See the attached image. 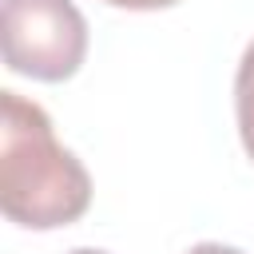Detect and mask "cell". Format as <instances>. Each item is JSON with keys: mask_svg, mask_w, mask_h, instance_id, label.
I'll return each instance as SVG.
<instances>
[{"mask_svg": "<svg viewBox=\"0 0 254 254\" xmlns=\"http://www.w3.org/2000/svg\"><path fill=\"white\" fill-rule=\"evenodd\" d=\"M187 254H242L238 246H222V242H198V246H190Z\"/></svg>", "mask_w": 254, "mask_h": 254, "instance_id": "5b68a950", "label": "cell"}, {"mask_svg": "<svg viewBox=\"0 0 254 254\" xmlns=\"http://www.w3.org/2000/svg\"><path fill=\"white\" fill-rule=\"evenodd\" d=\"M67 254H107V250H95V246H75V250H67Z\"/></svg>", "mask_w": 254, "mask_h": 254, "instance_id": "8992f818", "label": "cell"}, {"mask_svg": "<svg viewBox=\"0 0 254 254\" xmlns=\"http://www.w3.org/2000/svg\"><path fill=\"white\" fill-rule=\"evenodd\" d=\"M234 119H238V139L246 155L254 159V40L242 52L238 71H234Z\"/></svg>", "mask_w": 254, "mask_h": 254, "instance_id": "3957f363", "label": "cell"}, {"mask_svg": "<svg viewBox=\"0 0 254 254\" xmlns=\"http://www.w3.org/2000/svg\"><path fill=\"white\" fill-rule=\"evenodd\" d=\"M91 206L87 167L56 139L48 111L0 91V210L28 230H56Z\"/></svg>", "mask_w": 254, "mask_h": 254, "instance_id": "6da1fadb", "label": "cell"}, {"mask_svg": "<svg viewBox=\"0 0 254 254\" xmlns=\"http://www.w3.org/2000/svg\"><path fill=\"white\" fill-rule=\"evenodd\" d=\"M111 8H127V12H155V8H171L179 0H103Z\"/></svg>", "mask_w": 254, "mask_h": 254, "instance_id": "277c9868", "label": "cell"}, {"mask_svg": "<svg viewBox=\"0 0 254 254\" xmlns=\"http://www.w3.org/2000/svg\"><path fill=\"white\" fill-rule=\"evenodd\" d=\"M4 64L40 83H64L87 56V20L71 0H4Z\"/></svg>", "mask_w": 254, "mask_h": 254, "instance_id": "7a4b0ae2", "label": "cell"}]
</instances>
